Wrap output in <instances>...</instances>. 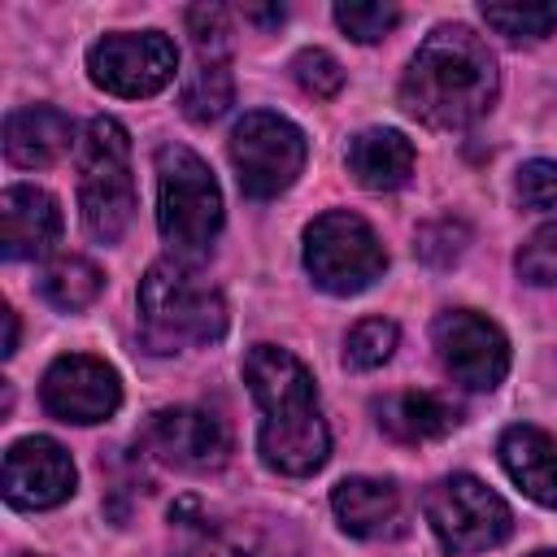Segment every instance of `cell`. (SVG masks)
<instances>
[{
	"mask_svg": "<svg viewBox=\"0 0 557 557\" xmlns=\"http://www.w3.org/2000/svg\"><path fill=\"white\" fill-rule=\"evenodd\" d=\"M244 383L261 405V461L292 479L322 470V461L331 457V431L318 409L309 366L278 344H252L244 352Z\"/></svg>",
	"mask_w": 557,
	"mask_h": 557,
	"instance_id": "6da1fadb",
	"label": "cell"
},
{
	"mask_svg": "<svg viewBox=\"0 0 557 557\" xmlns=\"http://www.w3.org/2000/svg\"><path fill=\"white\" fill-rule=\"evenodd\" d=\"M496 91H500L496 57L461 22L435 26L418 44L400 78L405 113L435 131H457V126L479 122L496 104Z\"/></svg>",
	"mask_w": 557,
	"mask_h": 557,
	"instance_id": "7a4b0ae2",
	"label": "cell"
},
{
	"mask_svg": "<svg viewBox=\"0 0 557 557\" xmlns=\"http://www.w3.org/2000/svg\"><path fill=\"white\" fill-rule=\"evenodd\" d=\"M226 335L222 292L187 261H152L139 278V339L148 352L205 348Z\"/></svg>",
	"mask_w": 557,
	"mask_h": 557,
	"instance_id": "3957f363",
	"label": "cell"
},
{
	"mask_svg": "<svg viewBox=\"0 0 557 557\" xmlns=\"http://www.w3.org/2000/svg\"><path fill=\"white\" fill-rule=\"evenodd\" d=\"M157 226H161V239L170 244V252L187 265L209 257L213 239L222 231L218 178L183 144L157 148Z\"/></svg>",
	"mask_w": 557,
	"mask_h": 557,
	"instance_id": "277c9868",
	"label": "cell"
},
{
	"mask_svg": "<svg viewBox=\"0 0 557 557\" xmlns=\"http://www.w3.org/2000/svg\"><path fill=\"white\" fill-rule=\"evenodd\" d=\"M78 209L83 226L117 244L135 213V174H131V135L117 117H91L78 148Z\"/></svg>",
	"mask_w": 557,
	"mask_h": 557,
	"instance_id": "5b68a950",
	"label": "cell"
},
{
	"mask_svg": "<svg viewBox=\"0 0 557 557\" xmlns=\"http://www.w3.org/2000/svg\"><path fill=\"white\" fill-rule=\"evenodd\" d=\"M305 270L322 292L357 296L387 270V252L366 218L348 209H326L305 231Z\"/></svg>",
	"mask_w": 557,
	"mask_h": 557,
	"instance_id": "8992f818",
	"label": "cell"
},
{
	"mask_svg": "<svg viewBox=\"0 0 557 557\" xmlns=\"http://www.w3.org/2000/svg\"><path fill=\"white\" fill-rule=\"evenodd\" d=\"M422 513H426L435 540L457 557L487 553V548L505 544L513 531L509 505L474 474H444L440 483H431L422 496Z\"/></svg>",
	"mask_w": 557,
	"mask_h": 557,
	"instance_id": "52a82bcc",
	"label": "cell"
},
{
	"mask_svg": "<svg viewBox=\"0 0 557 557\" xmlns=\"http://www.w3.org/2000/svg\"><path fill=\"white\" fill-rule=\"evenodd\" d=\"M305 157H309V144L300 126L278 113L252 109L231 131V165H235L239 191L252 200H274L278 191H287L300 178Z\"/></svg>",
	"mask_w": 557,
	"mask_h": 557,
	"instance_id": "ba28073f",
	"label": "cell"
},
{
	"mask_svg": "<svg viewBox=\"0 0 557 557\" xmlns=\"http://www.w3.org/2000/svg\"><path fill=\"white\" fill-rule=\"evenodd\" d=\"M178 70V52L161 30H113L87 48V74L100 91L139 100L157 96Z\"/></svg>",
	"mask_w": 557,
	"mask_h": 557,
	"instance_id": "9c48e42d",
	"label": "cell"
},
{
	"mask_svg": "<svg viewBox=\"0 0 557 557\" xmlns=\"http://www.w3.org/2000/svg\"><path fill=\"white\" fill-rule=\"evenodd\" d=\"M431 344L440 352V366L470 392H492L509 374L505 331L474 309H444L431 322Z\"/></svg>",
	"mask_w": 557,
	"mask_h": 557,
	"instance_id": "30bf717a",
	"label": "cell"
},
{
	"mask_svg": "<svg viewBox=\"0 0 557 557\" xmlns=\"http://www.w3.org/2000/svg\"><path fill=\"white\" fill-rule=\"evenodd\" d=\"M144 448L183 474H209L231 457V431L218 413L196 409V405H174L157 409L144 426Z\"/></svg>",
	"mask_w": 557,
	"mask_h": 557,
	"instance_id": "8fae6325",
	"label": "cell"
},
{
	"mask_svg": "<svg viewBox=\"0 0 557 557\" xmlns=\"http://www.w3.org/2000/svg\"><path fill=\"white\" fill-rule=\"evenodd\" d=\"M39 400L52 418L91 426V422H104L117 413L122 383H117V370L109 361L87 357V352H65L44 370Z\"/></svg>",
	"mask_w": 557,
	"mask_h": 557,
	"instance_id": "7c38bea8",
	"label": "cell"
},
{
	"mask_svg": "<svg viewBox=\"0 0 557 557\" xmlns=\"http://www.w3.org/2000/svg\"><path fill=\"white\" fill-rule=\"evenodd\" d=\"M78 470L48 435H26L4 453V500L13 509H52L74 496Z\"/></svg>",
	"mask_w": 557,
	"mask_h": 557,
	"instance_id": "4fadbf2b",
	"label": "cell"
},
{
	"mask_svg": "<svg viewBox=\"0 0 557 557\" xmlns=\"http://www.w3.org/2000/svg\"><path fill=\"white\" fill-rule=\"evenodd\" d=\"M61 239V209L44 187L17 183L0 196V248L9 261L44 257Z\"/></svg>",
	"mask_w": 557,
	"mask_h": 557,
	"instance_id": "5bb4252c",
	"label": "cell"
},
{
	"mask_svg": "<svg viewBox=\"0 0 557 557\" xmlns=\"http://www.w3.org/2000/svg\"><path fill=\"white\" fill-rule=\"evenodd\" d=\"M331 509H335V522L348 535L383 540V535H396V527H400V487L392 479L352 474V479L335 483Z\"/></svg>",
	"mask_w": 557,
	"mask_h": 557,
	"instance_id": "9a60e30c",
	"label": "cell"
},
{
	"mask_svg": "<svg viewBox=\"0 0 557 557\" xmlns=\"http://www.w3.org/2000/svg\"><path fill=\"white\" fill-rule=\"evenodd\" d=\"M74 144V122L52 104H26L4 117V157L22 170H44L61 161Z\"/></svg>",
	"mask_w": 557,
	"mask_h": 557,
	"instance_id": "2e32d148",
	"label": "cell"
},
{
	"mask_svg": "<svg viewBox=\"0 0 557 557\" xmlns=\"http://www.w3.org/2000/svg\"><path fill=\"white\" fill-rule=\"evenodd\" d=\"M500 466L544 509H557V435L540 426H509L500 435Z\"/></svg>",
	"mask_w": 557,
	"mask_h": 557,
	"instance_id": "e0dca14e",
	"label": "cell"
},
{
	"mask_svg": "<svg viewBox=\"0 0 557 557\" xmlns=\"http://www.w3.org/2000/svg\"><path fill=\"white\" fill-rule=\"evenodd\" d=\"M374 422L400 444H426L461 422V409L435 392H387L374 400Z\"/></svg>",
	"mask_w": 557,
	"mask_h": 557,
	"instance_id": "ac0fdd59",
	"label": "cell"
},
{
	"mask_svg": "<svg viewBox=\"0 0 557 557\" xmlns=\"http://www.w3.org/2000/svg\"><path fill=\"white\" fill-rule=\"evenodd\" d=\"M413 144L392 131V126H374V131H361L352 135L348 144V174L366 187V191H396L409 183L413 174Z\"/></svg>",
	"mask_w": 557,
	"mask_h": 557,
	"instance_id": "d6986e66",
	"label": "cell"
},
{
	"mask_svg": "<svg viewBox=\"0 0 557 557\" xmlns=\"http://www.w3.org/2000/svg\"><path fill=\"white\" fill-rule=\"evenodd\" d=\"M100 292H104V274H100V265L87 261V257H57V261H48L44 274H39V296H44L52 309H65V313L87 309Z\"/></svg>",
	"mask_w": 557,
	"mask_h": 557,
	"instance_id": "ffe728a7",
	"label": "cell"
},
{
	"mask_svg": "<svg viewBox=\"0 0 557 557\" xmlns=\"http://www.w3.org/2000/svg\"><path fill=\"white\" fill-rule=\"evenodd\" d=\"M231 100H235V78L226 61H196V70L183 78V91H178V109L200 126L218 122L231 109Z\"/></svg>",
	"mask_w": 557,
	"mask_h": 557,
	"instance_id": "44dd1931",
	"label": "cell"
},
{
	"mask_svg": "<svg viewBox=\"0 0 557 557\" xmlns=\"http://www.w3.org/2000/svg\"><path fill=\"white\" fill-rule=\"evenodd\" d=\"M483 22L513 44H540L557 30V4H483Z\"/></svg>",
	"mask_w": 557,
	"mask_h": 557,
	"instance_id": "7402d4cb",
	"label": "cell"
},
{
	"mask_svg": "<svg viewBox=\"0 0 557 557\" xmlns=\"http://www.w3.org/2000/svg\"><path fill=\"white\" fill-rule=\"evenodd\" d=\"M400 344V331L396 322L387 318H361L348 335H344V366L352 370H379Z\"/></svg>",
	"mask_w": 557,
	"mask_h": 557,
	"instance_id": "603a6c76",
	"label": "cell"
},
{
	"mask_svg": "<svg viewBox=\"0 0 557 557\" xmlns=\"http://www.w3.org/2000/svg\"><path fill=\"white\" fill-rule=\"evenodd\" d=\"M187 30L200 52V61H226L231 57V13L222 4H196L187 9Z\"/></svg>",
	"mask_w": 557,
	"mask_h": 557,
	"instance_id": "cb8c5ba5",
	"label": "cell"
},
{
	"mask_svg": "<svg viewBox=\"0 0 557 557\" xmlns=\"http://www.w3.org/2000/svg\"><path fill=\"white\" fill-rule=\"evenodd\" d=\"M470 244V226L461 218H435L418 231L413 239V252L426 261V265H453L461 257V248Z\"/></svg>",
	"mask_w": 557,
	"mask_h": 557,
	"instance_id": "d4e9b609",
	"label": "cell"
},
{
	"mask_svg": "<svg viewBox=\"0 0 557 557\" xmlns=\"http://www.w3.org/2000/svg\"><path fill=\"white\" fill-rule=\"evenodd\" d=\"M513 265H518V274H522L527 283L553 287V283H557V222H544V226L518 248Z\"/></svg>",
	"mask_w": 557,
	"mask_h": 557,
	"instance_id": "484cf974",
	"label": "cell"
},
{
	"mask_svg": "<svg viewBox=\"0 0 557 557\" xmlns=\"http://www.w3.org/2000/svg\"><path fill=\"white\" fill-rule=\"evenodd\" d=\"M396 22H400V9L396 4H335V26L348 39H357V44L383 39Z\"/></svg>",
	"mask_w": 557,
	"mask_h": 557,
	"instance_id": "4316f807",
	"label": "cell"
},
{
	"mask_svg": "<svg viewBox=\"0 0 557 557\" xmlns=\"http://www.w3.org/2000/svg\"><path fill=\"white\" fill-rule=\"evenodd\" d=\"M292 74H296V83H300L309 96H318V100H331V96L344 87L339 61H335L331 52H322V48L296 52V57H292Z\"/></svg>",
	"mask_w": 557,
	"mask_h": 557,
	"instance_id": "83f0119b",
	"label": "cell"
},
{
	"mask_svg": "<svg viewBox=\"0 0 557 557\" xmlns=\"http://www.w3.org/2000/svg\"><path fill=\"white\" fill-rule=\"evenodd\" d=\"M513 196L522 209H553L557 205V161H527L513 178Z\"/></svg>",
	"mask_w": 557,
	"mask_h": 557,
	"instance_id": "f1b7e54d",
	"label": "cell"
},
{
	"mask_svg": "<svg viewBox=\"0 0 557 557\" xmlns=\"http://www.w3.org/2000/svg\"><path fill=\"white\" fill-rule=\"evenodd\" d=\"M244 17H252V22H261V26H278V22H283V4H274V9H257V4H248Z\"/></svg>",
	"mask_w": 557,
	"mask_h": 557,
	"instance_id": "f546056e",
	"label": "cell"
},
{
	"mask_svg": "<svg viewBox=\"0 0 557 557\" xmlns=\"http://www.w3.org/2000/svg\"><path fill=\"white\" fill-rule=\"evenodd\" d=\"M4 326H9V335H4V357H13V352H17V313H13V309H4Z\"/></svg>",
	"mask_w": 557,
	"mask_h": 557,
	"instance_id": "4dcf8cb0",
	"label": "cell"
},
{
	"mask_svg": "<svg viewBox=\"0 0 557 557\" xmlns=\"http://www.w3.org/2000/svg\"><path fill=\"white\" fill-rule=\"evenodd\" d=\"M531 557H557V553H531Z\"/></svg>",
	"mask_w": 557,
	"mask_h": 557,
	"instance_id": "1f68e13d",
	"label": "cell"
},
{
	"mask_svg": "<svg viewBox=\"0 0 557 557\" xmlns=\"http://www.w3.org/2000/svg\"><path fill=\"white\" fill-rule=\"evenodd\" d=\"M17 557H35V553H17Z\"/></svg>",
	"mask_w": 557,
	"mask_h": 557,
	"instance_id": "d6a6232c",
	"label": "cell"
}]
</instances>
